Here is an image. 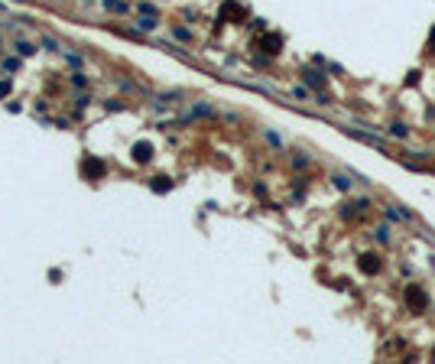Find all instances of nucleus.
Masks as SVG:
<instances>
[{
	"label": "nucleus",
	"mask_w": 435,
	"mask_h": 364,
	"mask_svg": "<svg viewBox=\"0 0 435 364\" xmlns=\"http://www.w3.org/2000/svg\"><path fill=\"white\" fill-rule=\"evenodd\" d=\"M150 189L156 195H163V192H169V189H172V179H169V176H156V179L150 182Z\"/></svg>",
	"instance_id": "nucleus-6"
},
{
	"label": "nucleus",
	"mask_w": 435,
	"mask_h": 364,
	"mask_svg": "<svg viewBox=\"0 0 435 364\" xmlns=\"http://www.w3.org/2000/svg\"><path fill=\"white\" fill-rule=\"evenodd\" d=\"M130 156H133V163H150V160H153V143H146V140L133 143Z\"/></svg>",
	"instance_id": "nucleus-4"
},
{
	"label": "nucleus",
	"mask_w": 435,
	"mask_h": 364,
	"mask_svg": "<svg viewBox=\"0 0 435 364\" xmlns=\"http://www.w3.org/2000/svg\"><path fill=\"white\" fill-rule=\"evenodd\" d=\"M263 49L270 55H276L280 49H283V36H276V33H270V36H263Z\"/></svg>",
	"instance_id": "nucleus-5"
},
{
	"label": "nucleus",
	"mask_w": 435,
	"mask_h": 364,
	"mask_svg": "<svg viewBox=\"0 0 435 364\" xmlns=\"http://www.w3.org/2000/svg\"><path fill=\"white\" fill-rule=\"evenodd\" d=\"M140 30H156V20H153V17H146V20H140Z\"/></svg>",
	"instance_id": "nucleus-13"
},
{
	"label": "nucleus",
	"mask_w": 435,
	"mask_h": 364,
	"mask_svg": "<svg viewBox=\"0 0 435 364\" xmlns=\"http://www.w3.org/2000/svg\"><path fill=\"white\" fill-rule=\"evenodd\" d=\"M390 133H393V137H406V133H409V127H406V124H393Z\"/></svg>",
	"instance_id": "nucleus-9"
},
{
	"label": "nucleus",
	"mask_w": 435,
	"mask_h": 364,
	"mask_svg": "<svg viewBox=\"0 0 435 364\" xmlns=\"http://www.w3.org/2000/svg\"><path fill=\"white\" fill-rule=\"evenodd\" d=\"M302 75H305V82H309V85H312V88H322V85H325V78L318 75V72H312V68H305Z\"/></svg>",
	"instance_id": "nucleus-7"
},
{
	"label": "nucleus",
	"mask_w": 435,
	"mask_h": 364,
	"mask_svg": "<svg viewBox=\"0 0 435 364\" xmlns=\"http://www.w3.org/2000/svg\"><path fill=\"white\" fill-rule=\"evenodd\" d=\"M10 95V82H0V98H7Z\"/></svg>",
	"instance_id": "nucleus-15"
},
{
	"label": "nucleus",
	"mask_w": 435,
	"mask_h": 364,
	"mask_svg": "<svg viewBox=\"0 0 435 364\" xmlns=\"http://www.w3.org/2000/svg\"><path fill=\"white\" fill-rule=\"evenodd\" d=\"M81 172H85V179H104L108 166H104L101 160H94V156H88V160L81 163Z\"/></svg>",
	"instance_id": "nucleus-3"
},
{
	"label": "nucleus",
	"mask_w": 435,
	"mask_h": 364,
	"mask_svg": "<svg viewBox=\"0 0 435 364\" xmlns=\"http://www.w3.org/2000/svg\"><path fill=\"white\" fill-rule=\"evenodd\" d=\"M425 52H429V55H435V26H432V33H429V43H425Z\"/></svg>",
	"instance_id": "nucleus-10"
},
{
	"label": "nucleus",
	"mask_w": 435,
	"mask_h": 364,
	"mask_svg": "<svg viewBox=\"0 0 435 364\" xmlns=\"http://www.w3.org/2000/svg\"><path fill=\"white\" fill-rule=\"evenodd\" d=\"M406 306H409V309L413 312H422L425 306H429V296H425V289L422 286H406Z\"/></svg>",
	"instance_id": "nucleus-1"
},
{
	"label": "nucleus",
	"mask_w": 435,
	"mask_h": 364,
	"mask_svg": "<svg viewBox=\"0 0 435 364\" xmlns=\"http://www.w3.org/2000/svg\"><path fill=\"white\" fill-rule=\"evenodd\" d=\"M16 49H20V55H33V52H36V49H33V46H30V43H20V46H16Z\"/></svg>",
	"instance_id": "nucleus-14"
},
{
	"label": "nucleus",
	"mask_w": 435,
	"mask_h": 364,
	"mask_svg": "<svg viewBox=\"0 0 435 364\" xmlns=\"http://www.w3.org/2000/svg\"><path fill=\"white\" fill-rule=\"evenodd\" d=\"M221 13H228V17H234V20H244V10H240L237 3H224V10Z\"/></svg>",
	"instance_id": "nucleus-8"
},
{
	"label": "nucleus",
	"mask_w": 435,
	"mask_h": 364,
	"mask_svg": "<svg viewBox=\"0 0 435 364\" xmlns=\"http://www.w3.org/2000/svg\"><path fill=\"white\" fill-rule=\"evenodd\" d=\"M380 267H383V260L377 257V254H360V257H357V270H360V273H367V277L380 273Z\"/></svg>",
	"instance_id": "nucleus-2"
},
{
	"label": "nucleus",
	"mask_w": 435,
	"mask_h": 364,
	"mask_svg": "<svg viewBox=\"0 0 435 364\" xmlns=\"http://www.w3.org/2000/svg\"><path fill=\"white\" fill-rule=\"evenodd\" d=\"M406 85H409V88H416V85H419V72H416V68L409 72V75H406Z\"/></svg>",
	"instance_id": "nucleus-12"
},
{
	"label": "nucleus",
	"mask_w": 435,
	"mask_h": 364,
	"mask_svg": "<svg viewBox=\"0 0 435 364\" xmlns=\"http://www.w3.org/2000/svg\"><path fill=\"white\" fill-rule=\"evenodd\" d=\"M335 185H338V189H341V192H348V189H351V182L344 179V176H335Z\"/></svg>",
	"instance_id": "nucleus-11"
}]
</instances>
